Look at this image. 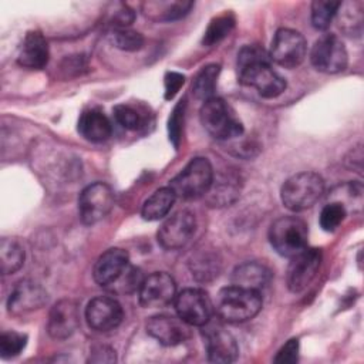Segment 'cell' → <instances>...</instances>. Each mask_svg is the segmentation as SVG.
Wrapping results in <instances>:
<instances>
[{
	"label": "cell",
	"instance_id": "cell-1",
	"mask_svg": "<svg viewBox=\"0 0 364 364\" xmlns=\"http://www.w3.org/2000/svg\"><path fill=\"white\" fill-rule=\"evenodd\" d=\"M237 77L264 98H276L286 90V80L272 67L269 53L259 46H245L237 53Z\"/></svg>",
	"mask_w": 364,
	"mask_h": 364
},
{
	"label": "cell",
	"instance_id": "cell-2",
	"mask_svg": "<svg viewBox=\"0 0 364 364\" xmlns=\"http://www.w3.org/2000/svg\"><path fill=\"white\" fill-rule=\"evenodd\" d=\"M262 304L260 291L232 284L220 289L213 307L220 320L243 323L253 318L260 311Z\"/></svg>",
	"mask_w": 364,
	"mask_h": 364
},
{
	"label": "cell",
	"instance_id": "cell-3",
	"mask_svg": "<svg viewBox=\"0 0 364 364\" xmlns=\"http://www.w3.org/2000/svg\"><path fill=\"white\" fill-rule=\"evenodd\" d=\"M323 193L324 181L316 172H300L290 176L280 191L283 205L293 212L311 208Z\"/></svg>",
	"mask_w": 364,
	"mask_h": 364
},
{
	"label": "cell",
	"instance_id": "cell-4",
	"mask_svg": "<svg viewBox=\"0 0 364 364\" xmlns=\"http://www.w3.org/2000/svg\"><path fill=\"white\" fill-rule=\"evenodd\" d=\"M200 122L216 139L228 141L243 134V125L230 105L218 97L206 100L200 107Z\"/></svg>",
	"mask_w": 364,
	"mask_h": 364
},
{
	"label": "cell",
	"instance_id": "cell-5",
	"mask_svg": "<svg viewBox=\"0 0 364 364\" xmlns=\"http://www.w3.org/2000/svg\"><path fill=\"white\" fill-rule=\"evenodd\" d=\"M212 164L202 156L191 159L186 166L169 182L176 198L192 200L208 193L213 181Z\"/></svg>",
	"mask_w": 364,
	"mask_h": 364
},
{
	"label": "cell",
	"instance_id": "cell-6",
	"mask_svg": "<svg viewBox=\"0 0 364 364\" xmlns=\"http://www.w3.org/2000/svg\"><path fill=\"white\" fill-rule=\"evenodd\" d=\"M309 229L303 219L297 216H282L269 229L272 247L284 257H291L307 247Z\"/></svg>",
	"mask_w": 364,
	"mask_h": 364
},
{
	"label": "cell",
	"instance_id": "cell-7",
	"mask_svg": "<svg viewBox=\"0 0 364 364\" xmlns=\"http://www.w3.org/2000/svg\"><path fill=\"white\" fill-rule=\"evenodd\" d=\"M310 61L317 71L336 74L347 67L348 54L341 38L327 33L314 41L310 51Z\"/></svg>",
	"mask_w": 364,
	"mask_h": 364
},
{
	"label": "cell",
	"instance_id": "cell-8",
	"mask_svg": "<svg viewBox=\"0 0 364 364\" xmlns=\"http://www.w3.org/2000/svg\"><path fill=\"white\" fill-rule=\"evenodd\" d=\"M176 314L188 326L203 327L213 314V303L208 293L198 287H189L179 291L173 300Z\"/></svg>",
	"mask_w": 364,
	"mask_h": 364
},
{
	"label": "cell",
	"instance_id": "cell-9",
	"mask_svg": "<svg viewBox=\"0 0 364 364\" xmlns=\"http://www.w3.org/2000/svg\"><path fill=\"white\" fill-rule=\"evenodd\" d=\"M114 206V192L104 182H94L82 189L78 198V213L84 225H94L104 219Z\"/></svg>",
	"mask_w": 364,
	"mask_h": 364
},
{
	"label": "cell",
	"instance_id": "cell-10",
	"mask_svg": "<svg viewBox=\"0 0 364 364\" xmlns=\"http://www.w3.org/2000/svg\"><path fill=\"white\" fill-rule=\"evenodd\" d=\"M307 53V43L299 31L293 28H279L272 40L270 60L284 68L300 65Z\"/></svg>",
	"mask_w": 364,
	"mask_h": 364
},
{
	"label": "cell",
	"instance_id": "cell-11",
	"mask_svg": "<svg viewBox=\"0 0 364 364\" xmlns=\"http://www.w3.org/2000/svg\"><path fill=\"white\" fill-rule=\"evenodd\" d=\"M196 229V219L191 210L182 209L166 218L158 229V243L166 250L183 247Z\"/></svg>",
	"mask_w": 364,
	"mask_h": 364
},
{
	"label": "cell",
	"instance_id": "cell-12",
	"mask_svg": "<svg viewBox=\"0 0 364 364\" xmlns=\"http://www.w3.org/2000/svg\"><path fill=\"white\" fill-rule=\"evenodd\" d=\"M321 263V250L317 247H306L290 257L286 272V283L290 291H303L316 277Z\"/></svg>",
	"mask_w": 364,
	"mask_h": 364
},
{
	"label": "cell",
	"instance_id": "cell-13",
	"mask_svg": "<svg viewBox=\"0 0 364 364\" xmlns=\"http://www.w3.org/2000/svg\"><path fill=\"white\" fill-rule=\"evenodd\" d=\"M138 296L141 306L146 309H161L175 300L176 283L171 274L154 272L142 280Z\"/></svg>",
	"mask_w": 364,
	"mask_h": 364
},
{
	"label": "cell",
	"instance_id": "cell-14",
	"mask_svg": "<svg viewBox=\"0 0 364 364\" xmlns=\"http://www.w3.org/2000/svg\"><path fill=\"white\" fill-rule=\"evenodd\" d=\"M124 318L121 304L109 296L94 297L85 309V320L88 326L101 333L117 328Z\"/></svg>",
	"mask_w": 364,
	"mask_h": 364
},
{
	"label": "cell",
	"instance_id": "cell-15",
	"mask_svg": "<svg viewBox=\"0 0 364 364\" xmlns=\"http://www.w3.org/2000/svg\"><path fill=\"white\" fill-rule=\"evenodd\" d=\"M80 326L78 303L71 299L58 300L50 310L47 331L55 340L68 338Z\"/></svg>",
	"mask_w": 364,
	"mask_h": 364
},
{
	"label": "cell",
	"instance_id": "cell-16",
	"mask_svg": "<svg viewBox=\"0 0 364 364\" xmlns=\"http://www.w3.org/2000/svg\"><path fill=\"white\" fill-rule=\"evenodd\" d=\"M146 333L158 343L166 347L182 344L189 338L188 324L179 317L169 314H156L148 318Z\"/></svg>",
	"mask_w": 364,
	"mask_h": 364
},
{
	"label": "cell",
	"instance_id": "cell-17",
	"mask_svg": "<svg viewBox=\"0 0 364 364\" xmlns=\"http://www.w3.org/2000/svg\"><path fill=\"white\" fill-rule=\"evenodd\" d=\"M205 347L208 353V360L212 363L228 364L237 358V343L235 337L218 324H205Z\"/></svg>",
	"mask_w": 364,
	"mask_h": 364
},
{
	"label": "cell",
	"instance_id": "cell-18",
	"mask_svg": "<svg viewBox=\"0 0 364 364\" xmlns=\"http://www.w3.org/2000/svg\"><path fill=\"white\" fill-rule=\"evenodd\" d=\"M47 303V291L33 280L20 282L11 291L7 309L13 316H21L43 307Z\"/></svg>",
	"mask_w": 364,
	"mask_h": 364
},
{
	"label": "cell",
	"instance_id": "cell-19",
	"mask_svg": "<svg viewBox=\"0 0 364 364\" xmlns=\"http://www.w3.org/2000/svg\"><path fill=\"white\" fill-rule=\"evenodd\" d=\"M128 266V252L121 247H111L97 259L92 269V277L101 287L107 289L125 272Z\"/></svg>",
	"mask_w": 364,
	"mask_h": 364
},
{
	"label": "cell",
	"instance_id": "cell-20",
	"mask_svg": "<svg viewBox=\"0 0 364 364\" xmlns=\"http://www.w3.org/2000/svg\"><path fill=\"white\" fill-rule=\"evenodd\" d=\"M50 57L48 44L40 31H28L20 46L17 63L28 70H41Z\"/></svg>",
	"mask_w": 364,
	"mask_h": 364
},
{
	"label": "cell",
	"instance_id": "cell-21",
	"mask_svg": "<svg viewBox=\"0 0 364 364\" xmlns=\"http://www.w3.org/2000/svg\"><path fill=\"white\" fill-rule=\"evenodd\" d=\"M240 195V176L232 171L213 173L212 185L205 196L212 206H226L233 203Z\"/></svg>",
	"mask_w": 364,
	"mask_h": 364
},
{
	"label": "cell",
	"instance_id": "cell-22",
	"mask_svg": "<svg viewBox=\"0 0 364 364\" xmlns=\"http://www.w3.org/2000/svg\"><path fill=\"white\" fill-rule=\"evenodd\" d=\"M78 132L87 141L102 142L111 136L112 125L102 111L90 108L82 111L78 118Z\"/></svg>",
	"mask_w": 364,
	"mask_h": 364
},
{
	"label": "cell",
	"instance_id": "cell-23",
	"mask_svg": "<svg viewBox=\"0 0 364 364\" xmlns=\"http://www.w3.org/2000/svg\"><path fill=\"white\" fill-rule=\"evenodd\" d=\"M272 280L270 269L259 262H245L232 273V284L260 291Z\"/></svg>",
	"mask_w": 364,
	"mask_h": 364
},
{
	"label": "cell",
	"instance_id": "cell-24",
	"mask_svg": "<svg viewBox=\"0 0 364 364\" xmlns=\"http://www.w3.org/2000/svg\"><path fill=\"white\" fill-rule=\"evenodd\" d=\"M175 200L176 195L169 185L159 188L144 202L141 215L145 220H159L168 215Z\"/></svg>",
	"mask_w": 364,
	"mask_h": 364
},
{
	"label": "cell",
	"instance_id": "cell-25",
	"mask_svg": "<svg viewBox=\"0 0 364 364\" xmlns=\"http://www.w3.org/2000/svg\"><path fill=\"white\" fill-rule=\"evenodd\" d=\"M192 7V1H148L144 4V11L155 21H172L186 16Z\"/></svg>",
	"mask_w": 364,
	"mask_h": 364
},
{
	"label": "cell",
	"instance_id": "cell-26",
	"mask_svg": "<svg viewBox=\"0 0 364 364\" xmlns=\"http://www.w3.org/2000/svg\"><path fill=\"white\" fill-rule=\"evenodd\" d=\"M220 73L219 64H208L200 68V71L196 74L193 82H192V92L198 100H202L203 102L206 100L213 98L218 77Z\"/></svg>",
	"mask_w": 364,
	"mask_h": 364
},
{
	"label": "cell",
	"instance_id": "cell-27",
	"mask_svg": "<svg viewBox=\"0 0 364 364\" xmlns=\"http://www.w3.org/2000/svg\"><path fill=\"white\" fill-rule=\"evenodd\" d=\"M24 263V249L14 239L3 237L0 242V269L3 274L16 273Z\"/></svg>",
	"mask_w": 364,
	"mask_h": 364
},
{
	"label": "cell",
	"instance_id": "cell-28",
	"mask_svg": "<svg viewBox=\"0 0 364 364\" xmlns=\"http://www.w3.org/2000/svg\"><path fill=\"white\" fill-rule=\"evenodd\" d=\"M233 27H235V16L230 11H226L223 14L213 17L203 33V38H202L203 46L210 47L218 44L226 36H229Z\"/></svg>",
	"mask_w": 364,
	"mask_h": 364
},
{
	"label": "cell",
	"instance_id": "cell-29",
	"mask_svg": "<svg viewBox=\"0 0 364 364\" xmlns=\"http://www.w3.org/2000/svg\"><path fill=\"white\" fill-rule=\"evenodd\" d=\"M341 1L316 0L311 3V24L317 30H326L337 16Z\"/></svg>",
	"mask_w": 364,
	"mask_h": 364
},
{
	"label": "cell",
	"instance_id": "cell-30",
	"mask_svg": "<svg viewBox=\"0 0 364 364\" xmlns=\"http://www.w3.org/2000/svg\"><path fill=\"white\" fill-rule=\"evenodd\" d=\"M114 118L115 121L128 131H138L145 125L144 115L128 104H118L114 107Z\"/></svg>",
	"mask_w": 364,
	"mask_h": 364
},
{
	"label": "cell",
	"instance_id": "cell-31",
	"mask_svg": "<svg viewBox=\"0 0 364 364\" xmlns=\"http://www.w3.org/2000/svg\"><path fill=\"white\" fill-rule=\"evenodd\" d=\"M142 277L139 274V270L134 266H129L125 269V272L107 289L115 294H131L136 290H139V286L142 283Z\"/></svg>",
	"mask_w": 364,
	"mask_h": 364
},
{
	"label": "cell",
	"instance_id": "cell-32",
	"mask_svg": "<svg viewBox=\"0 0 364 364\" xmlns=\"http://www.w3.org/2000/svg\"><path fill=\"white\" fill-rule=\"evenodd\" d=\"M346 215H347V209L343 203H340V202L327 203L320 212L318 220H320L321 229L326 232L336 230L344 220Z\"/></svg>",
	"mask_w": 364,
	"mask_h": 364
},
{
	"label": "cell",
	"instance_id": "cell-33",
	"mask_svg": "<svg viewBox=\"0 0 364 364\" xmlns=\"http://www.w3.org/2000/svg\"><path fill=\"white\" fill-rule=\"evenodd\" d=\"M27 344V336L17 331H4L0 336V354L3 358L18 355Z\"/></svg>",
	"mask_w": 364,
	"mask_h": 364
},
{
	"label": "cell",
	"instance_id": "cell-34",
	"mask_svg": "<svg viewBox=\"0 0 364 364\" xmlns=\"http://www.w3.org/2000/svg\"><path fill=\"white\" fill-rule=\"evenodd\" d=\"M112 43L115 47L124 51H138L144 46V37L141 33L129 28H115L112 33Z\"/></svg>",
	"mask_w": 364,
	"mask_h": 364
},
{
	"label": "cell",
	"instance_id": "cell-35",
	"mask_svg": "<svg viewBox=\"0 0 364 364\" xmlns=\"http://www.w3.org/2000/svg\"><path fill=\"white\" fill-rule=\"evenodd\" d=\"M343 7H346L343 16L340 17V27L346 30L347 33L360 34L361 33V23H363V14L361 7L355 11L357 3H353V11H351V3H341Z\"/></svg>",
	"mask_w": 364,
	"mask_h": 364
},
{
	"label": "cell",
	"instance_id": "cell-36",
	"mask_svg": "<svg viewBox=\"0 0 364 364\" xmlns=\"http://www.w3.org/2000/svg\"><path fill=\"white\" fill-rule=\"evenodd\" d=\"M185 100L179 101L178 105L173 108L169 122H168V131H169V141L173 144L175 148L179 146L181 134H182V124H183V112H185Z\"/></svg>",
	"mask_w": 364,
	"mask_h": 364
},
{
	"label": "cell",
	"instance_id": "cell-37",
	"mask_svg": "<svg viewBox=\"0 0 364 364\" xmlns=\"http://www.w3.org/2000/svg\"><path fill=\"white\" fill-rule=\"evenodd\" d=\"M218 262L215 257L208 255H202L199 259L192 260V274H195L199 280H208L210 276L218 274Z\"/></svg>",
	"mask_w": 364,
	"mask_h": 364
},
{
	"label": "cell",
	"instance_id": "cell-38",
	"mask_svg": "<svg viewBox=\"0 0 364 364\" xmlns=\"http://www.w3.org/2000/svg\"><path fill=\"white\" fill-rule=\"evenodd\" d=\"M299 340L297 338H290L276 354L274 363L280 364H293L299 360Z\"/></svg>",
	"mask_w": 364,
	"mask_h": 364
},
{
	"label": "cell",
	"instance_id": "cell-39",
	"mask_svg": "<svg viewBox=\"0 0 364 364\" xmlns=\"http://www.w3.org/2000/svg\"><path fill=\"white\" fill-rule=\"evenodd\" d=\"M165 84V100H172L185 82V75L178 71H168L164 78Z\"/></svg>",
	"mask_w": 364,
	"mask_h": 364
},
{
	"label": "cell",
	"instance_id": "cell-40",
	"mask_svg": "<svg viewBox=\"0 0 364 364\" xmlns=\"http://www.w3.org/2000/svg\"><path fill=\"white\" fill-rule=\"evenodd\" d=\"M90 361L92 363H112L115 361V351L107 346H94L90 353Z\"/></svg>",
	"mask_w": 364,
	"mask_h": 364
},
{
	"label": "cell",
	"instance_id": "cell-41",
	"mask_svg": "<svg viewBox=\"0 0 364 364\" xmlns=\"http://www.w3.org/2000/svg\"><path fill=\"white\" fill-rule=\"evenodd\" d=\"M134 18H135V13L128 6L121 4V9L115 11L112 17V24L115 26V28H128V26L134 21Z\"/></svg>",
	"mask_w": 364,
	"mask_h": 364
}]
</instances>
